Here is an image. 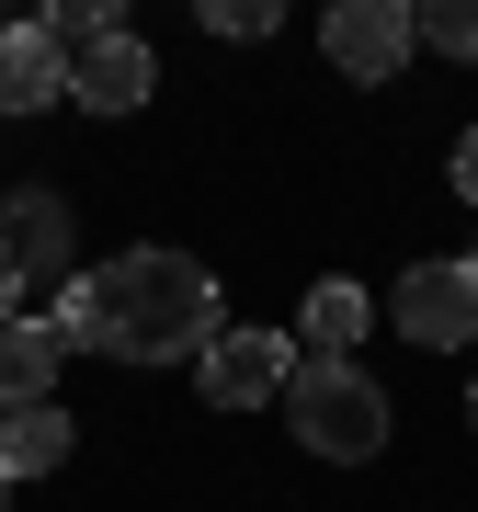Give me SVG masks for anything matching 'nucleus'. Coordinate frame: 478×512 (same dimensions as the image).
Returning <instances> with one entry per match:
<instances>
[{
  "mask_svg": "<svg viewBox=\"0 0 478 512\" xmlns=\"http://www.w3.org/2000/svg\"><path fill=\"white\" fill-rule=\"evenodd\" d=\"M57 342H92V353H126V365H183V353L217 342V274L194 251H126L103 274H69L57 285Z\"/></svg>",
  "mask_w": 478,
  "mask_h": 512,
  "instance_id": "1",
  "label": "nucleus"
},
{
  "mask_svg": "<svg viewBox=\"0 0 478 512\" xmlns=\"http://www.w3.org/2000/svg\"><path fill=\"white\" fill-rule=\"evenodd\" d=\"M285 421H296V444H308V456H331V467L387 456V387H376L365 365H331V353H296Z\"/></svg>",
  "mask_w": 478,
  "mask_h": 512,
  "instance_id": "2",
  "label": "nucleus"
},
{
  "mask_svg": "<svg viewBox=\"0 0 478 512\" xmlns=\"http://www.w3.org/2000/svg\"><path fill=\"white\" fill-rule=\"evenodd\" d=\"M387 319H399L410 342H433V353H467V342H478V251H456V262H410L399 296H387Z\"/></svg>",
  "mask_w": 478,
  "mask_h": 512,
  "instance_id": "3",
  "label": "nucleus"
},
{
  "mask_svg": "<svg viewBox=\"0 0 478 512\" xmlns=\"http://www.w3.org/2000/svg\"><path fill=\"white\" fill-rule=\"evenodd\" d=\"M285 376H296V330H217L205 342V410H262V399H285Z\"/></svg>",
  "mask_w": 478,
  "mask_h": 512,
  "instance_id": "4",
  "label": "nucleus"
},
{
  "mask_svg": "<svg viewBox=\"0 0 478 512\" xmlns=\"http://www.w3.org/2000/svg\"><path fill=\"white\" fill-rule=\"evenodd\" d=\"M319 46H331V69H342V80H399L422 35H410V0H331Z\"/></svg>",
  "mask_w": 478,
  "mask_h": 512,
  "instance_id": "5",
  "label": "nucleus"
},
{
  "mask_svg": "<svg viewBox=\"0 0 478 512\" xmlns=\"http://www.w3.org/2000/svg\"><path fill=\"white\" fill-rule=\"evenodd\" d=\"M148 92H160V57H148L126 23L92 35V46H69V103H80V114H137Z\"/></svg>",
  "mask_w": 478,
  "mask_h": 512,
  "instance_id": "6",
  "label": "nucleus"
},
{
  "mask_svg": "<svg viewBox=\"0 0 478 512\" xmlns=\"http://www.w3.org/2000/svg\"><path fill=\"white\" fill-rule=\"evenodd\" d=\"M69 205H57V194H12V205H0V262H12V285H57V274H69Z\"/></svg>",
  "mask_w": 478,
  "mask_h": 512,
  "instance_id": "7",
  "label": "nucleus"
},
{
  "mask_svg": "<svg viewBox=\"0 0 478 512\" xmlns=\"http://www.w3.org/2000/svg\"><path fill=\"white\" fill-rule=\"evenodd\" d=\"M69 103V46L46 23H0V114H46Z\"/></svg>",
  "mask_w": 478,
  "mask_h": 512,
  "instance_id": "8",
  "label": "nucleus"
},
{
  "mask_svg": "<svg viewBox=\"0 0 478 512\" xmlns=\"http://www.w3.org/2000/svg\"><path fill=\"white\" fill-rule=\"evenodd\" d=\"M57 365H69L57 319H35V308H12V319H0V410H35V399H57Z\"/></svg>",
  "mask_w": 478,
  "mask_h": 512,
  "instance_id": "9",
  "label": "nucleus"
},
{
  "mask_svg": "<svg viewBox=\"0 0 478 512\" xmlns=\"http://www.w3.org/2000/svg\"><path fill=\"white\" fill-rule=\"evenodd\" d=\"M69 410H57V399H35V410H0V478H57V467H69Z\"/></svg>",
  "mask_w": 478,
  "mask_h": 512,
  "instance_id": "10",
  "label": "nucleus"
},
{
  "mask_svg": "<svg viewBox=\"0 0 478 512\" xmlns=\"http://www.w3.org/2000/svg\"><path fill=\"white\" fill-rule=\"evenodd\" d=\"M376 330V296L365 285H319L308 319H296V353H331V365H353V342Z\"/></svg>",
  "mask_w": 478,
  "mask_h": 512,
  "instance_id": "11",
  "label": "nucleus"
},
{
  "mask_svg": "<svg viewBox=\"0 0 478 512\" xmlns=\"http://www.w3.org/2000/svg\"><path fill=\"white\" fill-rule=\"evenodd\" d=\"M410 35L444 46V57H478V0H422V12H410Z\"/></svg>",
  "mask_w": 478,
  "mask_h": 512,
  "instance_id": "12",
  "label": "nucleus"
},
{
  "mask_svg": "<svg viewBox=\"0 0 478 512\" xmlns=\"http://www.w3.org/2000/svg\"><path fill=\"white\" fill-rule=\"evenodd\" d=\"M205 35H228V46L274 35V0H205Z\"/></svg>",
  "mask_w": 478,
  "mask_h": 512,
  "instance_id": "13",
  "label": "nucleus"
},
{
  "mask_svg": "<svg viewBox=\"0 0 478 512\" xmlns=\"http://www.w3.org/2000/svg\"><path fill=\"white\" fill-rule=\"evenodd\" d=\"M456 194H467V205H478V126H467V137H456Z\"/></svg>",
  "mask_w": 478,
  "mask_h": 512,
  "instance_id": "14",
  "label": "nucleus"
},
{
  "mask_svg": "<svg viewBox=\"0 0 478 512\" xmlns=\"http://www.w3.org/2000/svg\"><path fill=\"white\" fill-rule=\"evenodd\" d=\"M12 296H23V285H12V262H0V319H12Z\"/></svg>",
  "mask_w": 478,
  "mask_h": 512,
  "instance_id": "15",
  "label": "nucleus"
},
{
  "mask_svg": "<svg viewBox=\"0 0 478 512\" xmlns=\"http://www.w3.org/2000/svg\"><path fill=\"white\" fill-rule=\"evenodd\" d=\"M467 421H478V387H467Z\"/></svg>",
  "mask_w": 478,
  "mask_h": 512,
  "instance_id": "16",
  "label": "nucleus"
},
{
  "mask_svg": "<svg viewBox=\"0 0 478 512\" xmlns=\"http://www.w3.org/2000/svg\"><path fill=\"white\" fill-rule=\"evenodd\" d=\"M0 501H12V478H0Z\"/></svg>",
  "mask_w": 478,
  "mask_h": 512,
  "instance_id": "17",
  "label": "nucleus"
}]
</instances>
